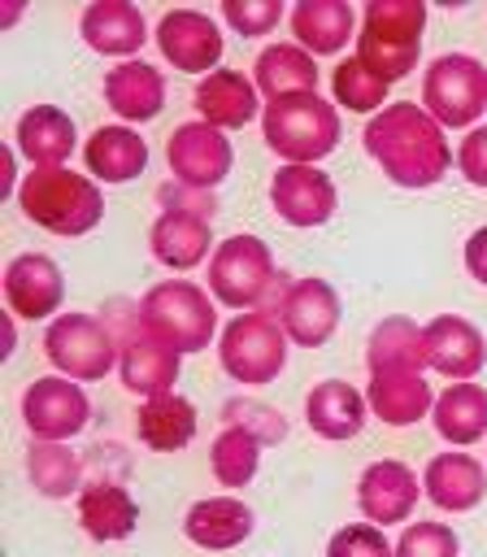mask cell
Returning a JSON list of instances; mask_svg holds the SVG:
<instances>
[{"mask_svg": "<svg viewBox=\"0 0 487 557\" xmlns=\"http://www.w3.org/2000/svg\"><path fill=\"white\" fill-rule=\"evenodd\" d=\"M213 244V213L204 209H183V205H165L148 231V248L161 265L170 270H191L209 257Z\"/></svg>", "mask_w": 487, "mask_h": 557, "instance_id": "obj_19", "label": "cell"}, {"mask_svg": "<svg viewBox=\"0 0 487 557\" xmlns=\"http://www.w3.org/2000/svg\"><path fill=\"white\" fill-rule=\"evenodd\" d=\"M217 361L244 387L274 383L283 374V366H287V331H283V322L274 313H265V309L235 313L222 326Z\"/></svg>", "mask_w": 487, "mask_h": 557, "instance_id": "obj_6", "label": "cell"}, {"mask_svg": "<svg viewBox=\"0 0 487 557\" xmlns=\"http://www.w3.org/2000/svg\"><path fill=\"white\" fill-rule=\"evenodd\" d=\"M330 91H335V104H344L348 113H374V109H387L391 87L374 70H365L357 57H348L330 70Z\"/></svg>", "mask_w": 487, "mask_h": 557, "instance_id": "obj_37", "label": "cell"}, {"mask_svg": "<svg viewBox=\"0 0 487 557\" xmlns=\"http://www.w3.org/2000/svg\"><path fill=\"white\" fill-rule=\"evenodd\" d=\"M4 300L13 318H48L65 300L61 265L48 252H17L4 265Z\"/></svg>", "mask_w": 487, "mask_h": 557, "instance_id": "obj_18", "label": "cell"}, {"mask_svg": "<svg viewBox=\"0 0 487 557\" xmlns=\"http://www.w3.org/2000/svg\"><path fill=\"white\" fill-rule=\"evenodd\" d=\"M226 426H248L261 444H265V440H283V435H287L283 413H274L270 405H252V400H230V405H226Z\"/></svg>", "mask_w": 487, "mask_h": 557, "instance_id": "obj_41", "label": "cell"}, {"mask_svg": "<svg viewBox=\"0 0 487 557\" xmlns=\"http://www.w3.org/2000/svg\"><path fill=\"white\" fill-rule=\"evenodd\" d=\"M78 527L100 544L126 540L139 527V505L122 483H109V479L87 483L78 492Z\"/></svg>", "mask_w": 487, "mask_h": 557, "instance_id": "obj_30", "label": "cell"}, {"mask_svg": "<svg viewBox=\"0 0 487 557\" xmlns=\"http://www.w3.org/2000/svg\"><path fill=\"white\" fill-rule=\"evenodd\" d=\"M422 109L439 126H470L487 109V65L470 52H444L422 70Z\"/></svg>", "mask_w": 487, "mask_h": 557, "instance_id": "obj_9", "label": "cell"}, {"mask_svg": "<svg viewBox=\"0 0 487 557\" xmlns=\"http://www.w3.org/2000/svg\"><path fill=\"white\" fill-rule=\"evenodd\" d=\"M122 352H117V374H122V387L152 400V396H165L174 392V379H178V366H183V352L161 344L157 335H148L139 322L135 331H126L122 339Z\"/></svg>", "mask_w": 487, "mask_h": 557, "instance_id": "obj_16", "label": "cell"}, {"mask_svg": "<svg viewBox=\"0 0 487 557\" xmlns=\"http://www.w3.org/2000/svg\"><path fill=\"white\" fill-rule=\"evenodd\" d=\"M165 161H170V170H174V178L183 187L213 191L230 174L235 152H230V139L217 126H209V122H183L165 139Z\"/></svg>", "mask_w": 487, "mask_h": 557, "instance_id": "obj_11", "label": "cell"}, {"mask_svg": "<svg viewBox=\"0 0 487 557\" xmlns=\"http://www.w3.org/2000/svg\"><path fill=\"white\" fill-rule=\"evenodd\" d=\"M270 205L287 226H322L335 218V183L317 165H283L270 178Z\"/></svg>", "mask_w": 487, "mask_h": 557, "instance_id": "obj_14", "label": "cell"}, {"mask_svg": "<svg viewBox=\"0 0 487 557\" xmlns=\"http://www.w3.org/2000/svg\"><path fill=\"white\" fill-rule=\"evenodd\" d=\"M457 170L465 183L487 187V126H474L457 148Z\"/></svg>", "mask_w": 487, "mask_h": 557, "instance_id": "obj_42", "label": "cell"}, {"mask_svg": "<svg viewBox=\"0 0 487 557\" xmlns=\"http://www.w3.org/2000/svg\"><path fill=\"white\" fill-rule=\"evenodd\" d=\"M426 4L422 0H370L357 30V61L374 70L387 87L409 78L422 52Z\"/></svg>", "mask_w": 487, "mask_h": 557, "instance_id": "obj_3", "label": "cell"}, {"mask_svg": "<svg viewBox=\"0 0 487 557\" xmlns=\"http://www.w3.org/2000/svg\"><path fill=\"white\" fill-rule=\"evenodd\" d=\"M222 22L248 39L270 35L283 22V0H222Z\"/></svg>", "mask_w": 487, "mask_h": 557, "instance_id": "obj_39", "label": "cell"}, {"mask_svg": "<svg viewBox=\"0 0 487 557\" xmlns=\"http://www.w3.org/2000/svg\"><path fill=\"white\" fill-rule=\"evenodd\" d=\"M261 135L287 165H317L339 148V109L317 91L283 96L261 109Z\"/></svg>", "mask_w": 487, "mask_h": 557, "instance_id": "obj_4", "label": "cell"}, {"mask_svg": "<svg viewBox=\"0 0 487 557\" xmlns=\"http://www.w3.org/2000/svg\"><path fill=\"white\" fill-rule=\"evenodd\" d=\"M417 474L396 461V457H383V461H370L357 479V509L365 513V522L374 527H391V522H404L413 509H417Z\"/></svg>", "mask_w": 487, "mask_h": 557, "instance_id": "obj_17", "label": "cell"}, {"mask_svg": "<svg viewBox=\"0 0 487 557\" xmlns=\"http://www.w3.org/2000/svg\"><path fill=\"white\" fill-rule=\"evenodd\" d=\"M91 418V400L87 392L65 379V374H48V379H35L26 392H22V422L30 431V440H70L87 426Z\"/></svg>", "mask_w": 487, "mask_h": 557, "instance_id": "obj_10", "label": "cell"}, {"mask_svg": "<svg viewBox=\"0 0 487 557\" xmlns=\"http://www.w3.org/2000/svg\"><path fill=\"white\" fill-rule=\"evenodd\" d=\"M83 161L96 183H130L148 170V144L130 126H96L83 144Z\"/></svg>", "mask_w": 487, "mask_h": 557, "instance_id": "obj_29", "label": "cell"}, {"mask_svg": "<svg viewBox=\"0 0 487 557\" xmlns=\"http://www.w3.org/2000/svg\"><path fill=\"white\" fill-rule=\"evenodd\" d=\"M252 527H257V513L239 496H204L183 518V535L204 553H226V548L244 544L252 535Z\"/></svg>", "mask_w": 487, "mask_h": 557, "instance_id": "obj_23", "label": "cell"}, {"mask_svg": "<svg viewBox=\"0 0 487 557\" xmlns=\"http://www.w3.org/2000/svg\"><path fill=\"white\" fill-rule=\"evenodd\" d=\"M17 205L26 213V222L61 235V239H78L87 231L100 226L104 218V196L100 183L91 174H74L65 165L57 170H30L17 183Z\"/></svg>", "mask_w": 487, "mask_h": 557, "instance_id": "obj_2", "label": "cell"}, {"mask_svg": "<svg viewBox=\"0 0 487 557\" xmlns=\"http://www.w3.org/2000/svg\"><path fill=\"white\" fill-rule=\"evenodd\" d=\"M396 557H461V540L448 522H409L396 540Z\"/></svg>", "mask_w": 487, "mask_h": 557, "instance_id": "obj_38", "label": "cell"}, {"mask_svg": "<svg viewBox=\"0 0 487 557\" xmlns=\"http://www.w3.org/2000/svg\"><path fill=\"white\" fill-rule=\"evenodd\" d=\"M17 152L30 161V170H57L74 144H78V131H74V117L57 104H30L22 117H17Z\"/></svg>", "mask_w": 487, "mask_h": 557, "instance_id": "obj_24", "label": "cell"}, {"mask_svg": "<svg viewBox=\"0 0 487 557\" xmlns=\"http://www.w3.org/2000/svg\"><path fill=\"white\" fill-rule=\"evenodd\" d=\"M365 418H370V405L348 379H322L304 396V422L322 440H352L361 435Z\"/></svg>", "mask_w": 487, "mask_h": 557, "instance_id": "obj_27", "label": "cell"}, {"mask_svg": "<svg viewBox=\"0 0 487 557\" xmlns=\"http://www.w3.org/2000/svg\"><path fill=\"white\" fill-rule=\"evenodd\" d=\"M326 557H396V544H387L383 527L374 522H348L330 535Z\"/></svg>", "mask_w": 487, "mask_h": 557, "instance_id": "obj_40", "label": "cell"}, {"mask_svg": "<svg viewBox=\"0 0 487 557\" xmlns=\"http://www.w3.org/2000/svg\"><path fill=\"white\" fill-rule=\"evenodd\" d=\"M430 422L439 431V440H448L452 448L478 444L487 435V387L483 383H452L435 396Z\"/></svg>", "mask_w": 487, "mask_h": 557, "instance_id": "obj_31", "label": "cell"}, {"mask_svg": "<svg viewBox=\"0 0 487 557\" xmlns=\"http://www.w3.org/2000/svg\"><path fill=\"white\" fill-rule=\"evenodd\" d=\"M274 318L283 322V331H287L291 344L322 348L335 335V326H339V292L326 278H317V274L296 278L278 296V313Z\"/></svg>", "mask_w": 487, "mask_h": 557, "instance_id": "obj_13", "label": "cell"}, {"mask_svg": "<svg viewBox=\"0 0 487 557\" xmlns=\"http://www.w3.org/2000/svg\"><path fill=\"white\" fill-rule=\"evenodd\" d=\"M422 492L444 513H470L487 496V470L470 453H435L422 470Z\"/></svg>", "mask_w": 487, "mask_h": 557, "instance_id": "obj_20", "label": "cell"}, {"mask_svg": "<svg viewBox=\"0 0 487 557\" xmlns=\"http://www.w3.org/2000/svg\"><path fill=\"white\" fill-rule=\"evenodd\" d=\"M209 466L222 487H244L261 466V440L248 426H222L209 448Z\"/></svg>", "mask_w": 487, "mask_h": 557, "instance_id": "obj_36", "label": "cell"}, {"mask_svg": "<svg viewBox=\"0 0 487 557\" xmlns=\"http://www.w3.org/2000/svg\"><path fill=\"white\" fill-rule=\"evenodd\" d=\"M426 366L452 383H470L487 366V339L483 331L461 313H439L426 326Z\"/></svg>", "mask_w": 487, "mask_h": 557, "instance_id": "obj_15", "label": "cell"}, {"mask_svg": "<svg viewBox=\"0 0 487 557\" xmlns=\"http://www.w3.org/2000/svg\"><path fill=\"white\" fill-rule=\"evenodd\" d=\"M274 252L257 235H230L209 257V296L226 309H257L274 292Z\"/></svg>", "mask_w": 487, "mask_h": 557, "instance_id": "obj_8", "label": "cell"}, {"mask_svg": "<svg viewBox=\"0 0 487 557\" xmlns=\"http://www.w3.org/2000/svg\"><path fill=\"white\" fill-rule=\"evenodd\" d=\"M252 83L265 100L317 91V65L300 44H270V48H261V57L252 65Z\"/></svg>", "mask_w": 487, "mask_h": 557, "instance_id": "obj_33", "label": "cell"}, {"mask_svg": "<svg viewBox=\"0 0 487 557\" xmlns=\"http://www.w3.org/2000/svg\"><path fill=\"white\" fill-rule=\"evenodd\" d=\"M365 405L387 426H413V422L430 418L435 392L422 370H378V374H370Z\"/></svg>", "mask_w": 487, "mask_h": 557, "instance_id": "obj_22", "label": "cell"}, {"mask_svg": "<svg viewBox=\"0 0 487 557\" xmlns=\"http://www.w3.org/2000/svg\"><path fill=\"white\" fill-rule=\"evenodd\" d=\"M152 39H157L161 57L183 74H213V65L222 61V48H226L217 22L200 9H170L157 22Z\"/></svg>", "mask_w": 487, "mask_h": 557, "instance_id": "obj_12", "label": "cell"}, {"mask_svg": "<svg viewBox=\"0 0 487 557\" xmlns=\"http://www.w3.org/2000/svg\"><path fill=\"white\" fill-rule=\"evenodd\" d=\"M135 322L157 335L161 344L178 348V352H200L209 348L213 331H217V309L209 300V292L191 278H161L143 292Z\"/></svg>", "mask_w": 487, "mask_h": 557, "instance_id": "obj_5", "label": "cell"}, {"mask_svg": "<svg viewBox=\"0 0 487 557\" xmlns=\"http://www.w3.org/2000/svg\"><path fill=\"white\" fill-rule=\"evenodd\" d=\"M104 104L122 122H152L165 109V78L148 61H122L104 74Z\"/></svg>", "mask_w": 487, "mask_h": 557, "instance_id": "obj_28", "label": "cell"}, {"mask_svg": "<svg viewBox=\"0 0 487 557\" xmlns=\"http://www.w3.org/2000/svg\"><path fill=\"white\" fill-rule=\"evenodd\" d=\"M26 474H30V487H35L39 496L65 500L70 492H78L83 466H78V457H74L65 444L30 440V448H26Z\"/></svg>", "mask_w": 487, "mask_h": 557, "instance_id": "obj_35", "label": "cell"}, {"mask_svg": "<svg viewBox=\"0 0 487 557\" xmlns=\"http://www.w3.org/2000/svg\"><path fill=\"white\" fill-rule=\"evenodd\" d=\"M117 335L96 318V313H57L43 331V357L57 366V374L74 383H96L117 366Z\"/></svg>", "mask_w": 487, "mask_h": 557, "instance_id": "obj_7", "label": "cell"}, {"mask_svg": "<svg viewBox=\"0 0 487 557\" xmlns=\"http://www.w3.org/2000/svg\"><path fill=\"white\" fill-rule=\"evenodd\" d=\"M296 44L309 57H335L348 48L352 30H357V13L348 0H296V9L287 13Z\"/></svg>", "mask_w": 487, "mask_h": 557, "instance_id": "obj_26", "label": "cell"}, {"mask_svg": "<svg viewBox=\"0 0 487 557\" xmlns=\"http://www.w3.org/2000/svg\"><path fill=\"white\" fill-rule=\"evenodd\" d=\"M465 270L474 274V283L487 287V226H478V231L465 239Z\"/></svg>", "mask_w": 487, "mask_h": 557, "instance_id": "obj_43", "label": "cell"}, {"mask_svg": "<svg viewBox=\"0 0 487 557\" xmlns=\"http://www.w3.org/2000/svg\"><path fill=\"white\" fill-rule=\"evenodd\" d=\"M78 35L100 57H135L148 39V22L130 0H91L78 17Z\"/></svg>", "mask_w": 487, "mask_h": 557, "instance_id": "obj_21", "label": "cell"}, {"mask_svg": "<svg viewBox=\"0 0 487 557\" xmlns=\"http://www.w3.org/2000/svg\"><path fill=\"white\" fill-rule=\"evenodd\" d=\"M361 139H365V152L378 161V170L396 187H413V191L435 187L452 165L444 126L417 100H391L387 109H378L365 122Z\"/></svg>", "mask_w": 487, "mask_h": 557, "instance_id": "obj_1", "label": "cell"}, {"mask_svg": "<svg viewBox=\"0 0 487 557\" xmlns=\"http://www.w3.org/2000/svg\"><path fill=\"white\" fill-rule=\"evenodd\" d=\"M196 113L200 122L217 126V131H239L257 117L261 100H257V83L244 78L239 70H213L196 83Z\"/></svg>", "mask_w": 487, "mask_h": 557, "instance_id": "obj_25", "label": "cell"}, {"mask_svg": "<svg viewBox=\"0 0 487 557\" xmlns=\"http://www.w3.org/2000/svg\"><path fill=\"white\" fill-rule=\"evenodd\" d=\"M365 366H370V374H378V370H426V331L404 313L383 318L370 331Z\"/></svg>", "mask_w": 487, "mask_h": 557, "instance_id": "obj_34", "label": "cell"}, {"mask_svg": "<svg viewBox=\"0 0 487 557\" xmlns=\"http://www.w3.org/2000/svg\"><path fill=\"white\" fill-rule=\"evenodd\" d=\"M135 435L152 448V453H178L196 440V405L178 392L152 396L139 405L135 413Z\"/></svg>", "mask_w": 487, "mask_h": 557, "instance_id": "obj_32", "label": "cell"}]
</instances>
